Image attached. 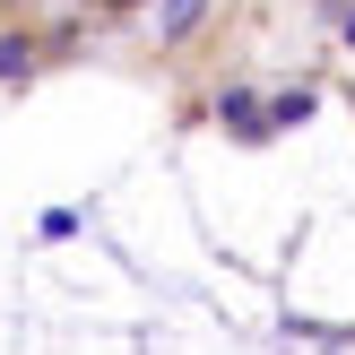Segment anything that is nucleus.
I'll list each match as a JSON object with an SVG mask.
<instances>
[{
	"label": "nucleus",
	"instance_id": "f257e3e1",
	"mask_svg": "<svg viewBox=\"0 0 355 355\" xmlns=\"http://www.w3.org/2000/svg\"><path fill=\"white\" fill-rule=\"evenodd\" d=\"M191 9H200V0H165V35H182V26H191Z\"/></svg>",
	"mask_w": 355,
	"mask_h": 355
}]
</instances>
